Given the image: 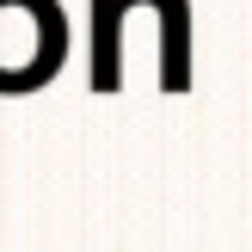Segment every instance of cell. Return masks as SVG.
I'll list each match as a JSON object with an SVG mask.
<instances>
[{
    "label": "cell",
    "instance_id": "cell-1",
    "mask_svg": "<svg viewBox=\"0 0 252 252\" xmlns=\"http://www.w3.org/2000/svg\"><path fill=\"white\" fill-rule=\"evenodd\" d=\"M68 56L56 0H0V93H37Z\"/></svg>",
    "mask_w": 252,
    "mask_h": 252
}]
</instances>
